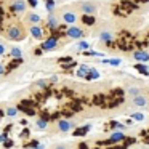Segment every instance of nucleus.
<instances>
[{
  "label": "nucleus",
  "mask_w": 149,
  "mask_h": 149,
  "mask_svg": "<svg viewBox=\"0 0 149 149\" xmlns=\"http://www.w3.org/2000/svg\"><path fill=\"white\" fill-rule=\"evenodd\" d=\"M3 144H5V148H11V146H13V141H11V139H5L3 141Z\"/></svg>",
  "instance_id": "2f4dec72"
},
{
  "label": "nucleus",
  "mask_w": 149,
  "mask_h": 149,
  "mask_svg": "<svg viewBox=\"0 0 149 149\" xmlns=\"http://www.w3.org/2000/svg\"><path fill=\"white\" fill-rule=\"evenodd\" d=\"M47 125H48V123H47V120H45V119L37 120V128H39V130H45V128H47Z\"/></svg>",
  "instance_id": "bb28decb"
},
{
  "label": "nucleus",
  "mask_w": 149,
  "mask_h": 149,
  "mask_svg": "<svg viewBox=\"0 0 149 149\" xmlns=\"http://www.w3.org/2000/svg\"><path fill=\"white\" fill-rule=\"evenodd\" d=\"M56 127H58L59 132H69V130L74 128V122H71V120H66V119H61V120H58Z\"/></svg>",
  "instance_id": "20e7f679"
},
{
  "label": "nucleus",
  "mask_w": 149,
  "mask_h": 149,
  "mask_svg": "<svg viewBox=\"0 0 149 149\" xmlns=\"http://www.w3.org/2000/svg\"><path fill=\"white\" fill-rule=\"evenodd\" d=\"M123 139H125V135L119 130V132H114L112 135H111V138L107 143H120V141H123Z\"/></svg>",
  "instance_id": "ddd939ff"
},
{
  "label": "nucleus",
  "mask_w": 149,
  "mask_h": 149,
  "mask_svg": "<svg viewBox=\"0 0 149 149\" xmlns=\"http://www.w3.org/2000/svg\"><path fill=\"white\" fill-rule=\"evenodd\" d=\"M120 59L119 58H112V59H104V64H111V66H120Z\"/></svg>",
  "instance_id": "5701e85b"
},
{
  "label": "nucleus",
  "mask_w": 149,
  "mask_h": 149,
  "mask_svg": "<svg viewBox=\"0 0 149 149\" xmlns=\"http://www.w3.org/2000/svg\"><path fill=\"white\" fill-rule=\"evenodd\" d=\"M135 69H136L138 72H141V74H144V75H148V74H149V69L146 68L144 64H135Z\"/></svg>",
  "instance_id": "412c9836"
},
{
  "label": "nucleus",
  "mask_w": 149,
  "mask_h": 149,
  "mask_svg": "<svg viewBox=\"0 0 149 149\" xmlns=\"http://www.w3.org/2000/svg\"><path fill=\"white\" fill-rule=\"evenodd\" d=\"M47 11H48V13H53V11H55V2H53V0H47Z\"/></svg>",
  "instance_id": "a878e982"
},
{
  "label": "nucleus",
  "mask_w": 149,
  "mask_h": 149,
  "mask_svg": "<svg viewBox=\"0 0 149 149\" xmlns=\"http://www.w3.org/2000/svg\"><path fill=\"white\" fill-rule=\"evenodd\" d=\"M111 127H112V128H117V130H123V128H125V125H123V123H119V122H112V123H111Z\"/></svg>",
  "instance_id": "c756f323"
},
{
  "label": "nucleus",
  "mask_w": 149,
  "mask_h": 149,
  "mask_svg": "<svg viewBox=\"0 0 149 149\" xmlns=\"http://www.w3.org/2000/svg\"><path fill=\"white\" fill-rule=\"evenodd\" d=\"M10 55L13 56V58H16V59H21V56H23V52H21L19 48H11Z\"/></svg>",
  "instance_id": "4be33fe9"
},
{
  "label": "nucleus",
  "mask_w": 149,
  "mask_h": 149,
  "mask_svg": "<svg viewBox=\"0 0 149 149\" xmlns=\"http://www.w3.org/2000/svg\"><path fill=\"white\" fill-rule=\"evenodd\" d=\"M135 2H136V3H148L149 0H135Z\"/></svg>",
  "instance_id": "4c0bfd02"
},
{
  "label": "nucleus",
  "mask_w": 149,
  "mask_h": 149,
  "mask_svg": "<svg viewBox=\"0 0 149 149\" xmlns=\"http://www.w3.org/2000/svg\"><path fill=\"white\" fill-rule=\"evenodd\" d=\"M26 8H27V5L24 0H13V3H11V10L16 11V13H24Z\"/></svg>",
  "instance_id": "423d86ee"
},
{
  "label": "nucleus",
  "mask_w": 149,
  "mask_h": 149,
  "mask_svg": "<svg viewBox=\"0 0 149 149\" xmlns=\"http://www.w3.org/2000/svg\"><path fill=\"white\" fill-rule=\"evenodd\" d=\"M31 36L37 40H42L43 37V31L40 29V26H31Z\"/></svg>",
  "instance_id": "f8f14e48"
},
{
  "label": "nucleus",
  "mask_w": 149,
  "mask_h": 149,
  "mask_svg": "<svg viewBox=\"0 0 149 149\" xmlns=\"http://www.w3.org/2000/svg\"><path fill=\"white\" fill-rule=\"evenodd\" d=\"M88 71H90V66H87V64H82L80 68L77 69V77H80V79H85V77H87V74H88Z\"/></svg>",
  "instance_id": "dca6fc26"
},
{
  "label": "nucleus",
  "mask_w": 149,
  "mask_h": 149,
  "mask_svg": "<svg viewBox=\"0 0 149 149\" xmlns=\"http://www.w3.org/2000/svg\"><path fill=\"white\" fill-rule=\"evenodd\" d=\"M96 79H100V71L95 69V68H90V71H88L85 80H96Z\"/></svg>",
  "instance_id": "4468645a"
},
{
  "label": "nucleus",
  "mask_w": 149,
  "mask_h": 149,
  "mask_svg": "<svg viewBox=\"0 0 149 149\" xmlns=\"http://www.w3.org/2000/svg\"><path fill=\"white\" fill-rule=\"evenodd\" d=\"M63 21H64L66 24H74L75 21H77V15H75L74 11H64V13H63Z\"/></svg>",
  "instance_id": "1a4fd4ad"
},
{
  "label": "nucleus",
  "mask_w": 149,
  "mask_h": 149,
  "mask_svg": "<svg viewBox=\"0 0 149 149\" xmlns=\"http://www.w3.org/2000/svg\"><path fill=\"white\" fill-rule=\"evenodd\" d=\"M24 37H26V31H24V27L19 26V24H13V26H10L7 29V39L8 40L16 42V40H23Z\"/></svg>",
  "instance_id": "f257e3e1"
},
{
  "label": "nucleus",
  "mask_w": 149,
  "mask_h": 149,
  "mask_svg": "<svg viewBox=\"0 0 149 149\" xmlns=\"http://www.w3.org/2000/svg\"><path fill=\"white\" fill-rule=\"evenodd\" d=\"M133 58L139 63H148L149 61V53L144 52V50H136V52L133 53Z\"/></svg>",
  "instance_id": "6e6552de"
},
{
  "label": "nucleus",
  "mask_w": 149,
  "mask_h": 149,
  "mask_svg": "<svg viewBox=\"0 0 149 149\" xmlns=\"http://www.w3.org/2000/svg\"><path fill=\"white\" fill-rule=\"evenodd\" d=\"M82 23L87 24V26H93L95 24V16L93 15H84V16H82Z\"/></svg>",
  "instance_id": "f3484780"
},
{
  "label": "nucleus",
  "mask_w": 149,
  "mask_h": 149,
  "mask_svg": "<svg viewBox=\"0 0 149 149\" xmlns=\"http://www.w3.org/2000/svg\"><path fill=\"white\" fill-rule=\"evenodd\" d=\"M5 139H7V133H2V135H0V143H3Z\"/></svg>",
  "instance_id": "f704fd0d"
},
{
  "label": "nucleus",
  "mask_w": 149,
  "mask_h": 149,
  "mask_svg": "<svg viewBox=\"0 0 149 149\" xmlns=\"http://www.w3.org/2000/svg\"><path fill=\"white\" fill-rule=\"evenodd\" d=\"M80 10L84 15H95L96 13V5L91 3V2H84L80 5Z\"/></svg>",
  "instance_id": "39448f33"
},
{
  "label": "nucleus",
  "mask_w": 149,
  "mask_h": 149,
  "mask_svg": "<svg viewBox=\"0 0 149 149\" xmlns=\"http://www.w3.org/2000/svg\"><path fill=\"white\" fill-rule=\"evenodd\" d=\"M5 71H7V69H5V64H0V75L5 74Z\"/></svg>",
  "instance_id": "e433bc0d"
},
{
  "label": "nucleus",
  "mask_w": 149,
  "mask_h": 149,
  "mask_svg": "<svg viewBox=\"0 0 149 149\" xmlns=\"http://www.w3.org/2000/svg\"><path fill=\"white\" fill-rule=\"evenodd\" d=\"M132 119L133 120H138V122H143L146 117H144V114H143V112H133L132 114Z\"/></svg>",
  "instance_id": "b1692460"
},
{
  "label": "nucleus",
  "mask_w": 149,
  "mask_h": 149,
  "mask_svg": "<svg viewBox=\"0 0 149 149\" xmlns=\"http://www.w3.org/2000/svg\"><path fill=\"white\" fill-rule=\"evenodd\" d=\"M132 103L135 104L136 107H146L149 101H148V98H146L144 95H136V96H133Z\"/></svg>",
  "instance_id": "0eeeda50"
},
{
  "label": "nucleus",
  "mask_w": 149,
  "mask_h": 149,
  "mask_svg": "<svg viewBox=\"0 0 149 149\" xmlns=\"http://www.w3.org/2000/svg\"><path fill=\"white\" fill-rule=\"evenodd\" d=\"M85 56H103V53L100 52H91V50H87V52H84Z\"/></svg>",
  "instance_id": "c85d7f7f"
},
{
  "label": "nucleus",
  "mask_w": 149,
  "mask_h": 149,
  "mask_svg": "<svg viewBox=\"0 0 149 149\" xmlns=\"http://www.w3.org/2000/svg\"><path fill=\"white\" fill-rule=\"evenodd\" d=\"M59 63H72L71 56H66V58H59Z\"/></svg>",
  "instance_id": "7c9ffc66"
},
{
  "label": "nucleus",
  "mask_w": 149,
  "mask_h": 149,
  "mask_svg": "<svg viewBox=\"0 0 149 149\" xmlns=\"http://www.w3.org/2000/svg\"><path fill=\"white\" fill-rule=\"evenodd\" d=\"M5 114H7L8 117H16L18 116V107H7V111H5Z\"/></svg>",
  "instance_id": "aec40b11"
},
{
  "label": "nucleus",
  "mask_w": 149,
  "mask_h": 149,
  "mask_svg": "<svg viewBox=\"0 0 149 149\" xmlns=\"http://www.w3.org/2000/svg\"><path fill=\"white\" fill-rule=\"evenodd\" d=\"M119 7H120V8H125V11L132 13L133 10H136V8H138V5H136V3H133V2H130V0H122Z\"/></svg>",
  "instance_id": "9b49d317"
},
{
  "label": "nucleus",
  "mask_w": 149,
  "mask_h": 149,
  "mask_svg": "<svg viewBox=\"0 0 149 149\" xmlns=\"http://www.w3.org/2000/svg\"><path fill=\"white\" fill-rule=\"evenodd\" d=\"M26 21H27V23L36 24V23H39V21H40V16H39V15H36V13H29L26 16Z\"/></svg>",
  "instance_id": "a211bd4d"
},
{
  "label": "nucleus",
  "mask_w": 149,
  "mask_h": 149,
  "mask_svg": "<svg viewBox=\"0 0 149 149\" xmlns=\"http://www.w3.org/2000/svg\"><path fill=\"white\" fill-rule=\"evenodd\" d=\"M27 3H29L31 7H37V3H39V2H37V0H27Z\"/></svg>",
  "instance_id": "473e14b6"
},
{
  "label": "nucleus",
  "mask_w": 149,
  "mask_h": 149,
  "mask_svg": "<svg viewBox=\"0 0 149 149\" xmlns=\"http://www.w3.org/2000/svg\"><path fill=\"white\" fill-rule=\"evenodd\" d=\"M58 47V39L56 37H48V39H45L42 42V47H40V50L42 52H50V50H53V48H56Z\"/></svg>",
  "instance_id": "f03ea898"
},
{
  "label": "nucleus",
  "mask_w": 149,
  "mask_h": 149,
  "mask_svg": "<svg viewBox=\"0 0 149 149\" xmlns=\"http://www.w3.org/2000/svg\"><path fill=\"white\" fill-rule=\"evenodd\" d=\"M66 36H68L69 39H82V37H84V31L77 26H69L68 31H66Z\"/></svg>",
  "instance_id": "7ed1b4c3"
},
{
  "label": "nucleus",
  "mask_w": 149,
  "mask_h": 149,
  "mask_svg": "<svg viewBox=\"0 0 149 149\" xmlns=\"http://www.w3.org/2000/svg\"><path fill=\"white\" fill-rule=\"evenodd\" d=\"M37 85H39V87H45V85H47V80H39V82H37Z\"/></svg>",
  "instance_id": "c9c22d12"
},
{
  "label": "nucleus",
  "mask_w": 149,
  "mask_h": 149,
  "mask_svg": "<svg viewBox=\"0 0 149 149\" xmlns=\"http://www.w3.org/2000/svg\"><path fill=\"white\" fill-rule=\"evenodd\" d=\"M75 48H77V50H88V48H90V45H88L87 42H79Z\"/></svg>",
  "instance_id": "cd10ccee"
},
{
  "label": "nucleus",
  "mask_w": 149,
  "mask_h": 149,
  "mask_svg": "<svg viewBox=\"0 0 149 149\" xmlns=\"http://www.w3.org/2000/svg\"><path fill=\"white\" fill-rule=\"evenodd\" d=\"M148 144H149V139H148Z\"/></svg>",
  "instance_id": "ea45409f"
},
{
  "label": "nucleus",
  "mask_w": 149,
  "mask_h": 149,
  "mask_svg": "<svg viewBox=\"0 0 149 149\" xmlns=\"http://www.w3.org/2000/svg\"><path fill=\"white\" fill-rule=\"evenodd\" d=\"M55 149H68V148H66V146H63V144H58Z\"/></svg>",
  "instance_id": "58836bf2"
},
{
  "label": "nucleus",
  "mask_w": 149,
  "mask_h": 149,
  "mask_svg": "<svg viewBox=\"0 0 149 149\" xmlns=\"http://www.w3.org/2000/svg\"><path fill=\"white\" fill-rule=\"evenodd\" d=\"M127 93L132 95V96H136V95H141V90H139L138 87H132V88H128V90H127Z\"/></svg>",
  "instance_id": "393cba45"
},
{
  "label": "nucleus",
  "mask_w": 149,
  "mask_h": 149,
  "mask_svg": "<svg viewBox=\"0 0 149 149\" xmlns=\"http://www.w3.org/2000/svg\"><path fill=\"white\" fill-rule=\"evenodd\" d=\"M5 52H7L5 45H3V43H0V55H5Z\"/></svg>",
  "instance_id": "72a5a7b5"
},
{
  "label": "nucleus",
  "mask_w": 149,
  "mask_h": 149,
  "mask_svg": "<svg viewBox=\"0 0 149 149\" xmlns=\"http://www.w3.org/2000/svg\"><path fill=\"white\" fill-rule=\"evenodd\" d=\"M47 26H48L52 31H55L56 27L59 26V24H58V18H56V15H55V13H48V19H47Z\"/></svg>",
  "instance_id": "9d476101"
},
{
  "label": "nucleus",
  "mask_w": 149,
  "mask_h": 149,
  "mask_svg": "<svg viewBox=\"0 0 149 149\" xmlns=\"http://www.w3.org/2000/svg\"><path fill=\"white\" fill-rule=\"evenodd\" d=\"M90 128H91L90 125H85V127H82V128H79V130H75V132H74V136H82V135H85V133H87Z\"/></svg>",
  "instance_id": "6ab92c4d"
},
{
  "label": "nucleus",
  "mask_w": 149,
  "mask_h": 149,
  "mask_svg": "<svg viewBox=\"0 0 149 149\" xmlns=\"http://www.w3.org/2000/svg\"><path fill=\"white\" fill-rule=\"evenodd\" d=\"M100 40H101V42H104V43H107V45H112L114 37H112V34H111V32H101Z\"/></svg>",
  "instance_id": "2eb2a0df"
}]
</instances>
